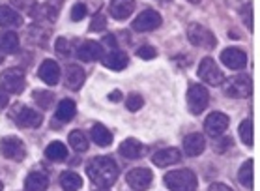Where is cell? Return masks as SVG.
I'll list each match as a JSON object with an SVG mask.
<instances>
[{
  "mask_svg": "<svg viewBox=\"0 0 260 191\" xmlns=\"http://www.w3.org/2000/svg\"><path fill=\"white\" fill-rule=\"evenodd\" d=\"M161 15L154 10H146L137 15V19L133 21V30L137 32H152V30L159 28L161 26Z\"/></svg>",
  "mask_w": 260,
  "mask_h": 191,
  "instance_id": "30bf717a",
  "label": "cell"
},
{
  "mask_svg": "<svg viewBox=\"0 0 260 191\" xmlns=\"http://www.w3.org/2000/svg\"><path fill=\"white\" fill-rule=\"evenodd\" d=\"M137 56L142 60H152L157 56V53H155L154 47H150V45H142V47H139V51H137Z\"/></svg>",
  "mask_w": 260,
  "mask_h": 191,
  "instance_id": "d590c367",
  "label": "cell"
},
{
  "mask_svg": "<svg viewBox=\"0 0 260 191\" xmlns=\"http://www.w3.org/2000/svg\"><path fill=\"white\" fill-rule=\"evenodd\" d=\"M49 187V176L45 173L34 171L24 180V189L26 191H45Z\"/></svg>",
  "mask_w": 260,
  "mask_h": 191,
  "instance_id": "ffe728a7",
  "label": "cell"
},
{
  "mask_svg": "<svg viewBox=\"0 0 260 191\" xmlns=\"http://www.w3.org/2000/svg\"><path fill=\"white\" fill-rule=\"evenodd\" d=\"M208 102H210V94L208 90L201 84H193L187 92V107L193 114H201L204 109L208 107Z\"/></svg>",
  "mask_w": 260,
  "mask_h": 191,
  "instance_id": "52a82bcc",
  "label": "cell"
},
{
  "mask_svg": "<svg viewBox=\"0 0 260 191\" xmlns=\"http://www.w3.org/2000/svg\"><path fill=\"white\" fill-rule=\"evenodd\" d=\"M142 105H144V100H142L141 94H129L127 100H125V107H127V111H131V113H137Z\"/></svg>",
  "mask_w": 260,
  "mask_h": 191,
  "instance_id": "836d02e7",
  "label": "cell"
},
{
  "mask_svg": "<svg viewBox=\"0 0 260 191\" xmlns=\"http://www.w3.org/2000/svg\"><path fill=\"white\" fill-rule=\"evenodd\" d=\"M17 113H13V118L17 122V125L21 128H40L43 122V116L38 111L30 107H21V109H15Z\"/></svg>",
  "mask_w": 260,
  "mask_h": 191,
  "instance_id": "8fae6325",
  "label": "cell"
},
{
  "mask_svg": "<svg viewBox=\"0 0 260 191\" xmlns=\"http://www.w3.org/2000/svg\"><path fill=\"white\" fill-rule=\"evenodd\" d=\"M40 79H42L43 83L51 84H58L60 81V66L54 62V60H43L42 66H40Z\"/></svg>",
  "mask_w": 260,
  "mask_h": 191,
  "instance_id": "2e32d148",
  "label": "cell"
},
{
  "mask_svg": "<svg viewBox=\"0 0 260 191\" xmlns=\"http://www.w3.org/2000/svg\"><path fill=\"white\" fill-rule=\"evenodd\" d=\"M229 128V116L223 113H212L204 122V132L210 135V137H219L223 135Z\"/></svg>",
  "mask_w": 260,
  "mask_h": 191,
  "instance_id": "7c38bea8",
  "label": "cell"
},
{
  "mask_svg": "<svg viewBox=\"0 0 260 191\" xmlns=\"http://www.w3.org/2000/svg\"><path fill=\"white\" fill-rule=\"evenodd\" d=\"M109 10H111V15L116 21H124L135 10V0H111Z\"/></svg>",
  "mask_w": 260,
  "mask_h": 191,
  "instance_id": "e0dca14e",
  "label": "cell"
},
{
  "mask_svg": "<svg viewBox=\"0 0 260 191\" xmlns=\"http://www.w3.org/2000/svg\"><path fill=\"white\" fill-rule=\"evenodd\" d=\"M45 155L51 162H64V160H68V148L64 146V143L54 141L45 148Z\"/></svg>",
  "mask_w": 260,
  "mask_h": 191,
  "instance_id": "4316f807",
  "label": "cell"
},
{
  "mask_svg": "<svg viewBox=\"0 0 260 191\" xmlns=\"http://www.w3.org/2000/svg\"><path fill=\"white\" fill-rule=\"evenodd\" d=\"M60 187L64 191H79L83 187V178L73 171H66L60 174Z\"/></svg>",
  "mask_w": 260,
  "mask_h": 191,
  "instance_id": "cb8c5ba5",
  "label": "cell"
},
{
  "mask_svg": "<svg viewBox=\"0 0 260 191\" xmlns=\"http://www.w3.org/2000/svg\"><path fill=\"white\" fill-rule=\"evenodd\" d=\"M187 38H189V42L195 45V47H202V49H213L215 47V36H213L212 30H208L206 26H202V24H189V28H187Z\"/></svg>",
  "mask_w": 260,
  "mask_h": 191,
  "instance_id": "5b68a950",
  "label": "cell"
},
{
  "mask_svg": "<svg viewBox=\"0 0 260 191\" xmlns=\"http://www.w3.org/2000/svg\"><path fill=\"white\" fill-rule=\"evenodd\" d=\"M53 94L51 92H45V90H36L34 92V102L40 105L42 109H49L51 103H53Z\"/></svg>",
  "mask_w": 260,
  "mask_h": 191,
  "instance_id": "d6a6232c",
  "label": "cell"
},
{
  "mask_svg": "<svg viewBox=\"0 0 260 191\" xmlns=\"http://www.w3.org/2000/svg\"><path fill=\"white\" fill-rule=\"evenodd\" d=\"M105 26H107L105 15H95L92 19V24H90V28L94 30V32H101V30H105Z\"/></svg>",
  "mask_w": 260,
  "mask_h": 191,
  "instance_id": "74e56055",
  "label": "cell"
},
{
  "mask_svg": "<svg viewBox=\"0 0 260 191\" xmlns=\"http://www.w3.org/2000/svg\"><path fill=\"white\" fill-rule=\"evenodd\" d=\"M103 42L107 43V45H111V47H116V40H114V36H111V34H109V36H105V40H103Z\"/></svg>",
  "mask_w": 260,
  "mask_h": 191,
  "instance_id": "b9f144b4",
  "label": "cell"
},
{
  "mask_svg": "<svg viewBox=\"0 0 260 191\" xmlns=\"http://www.w3.org/2000/svg\"><path fill=\"white\" fill-rule=\"evenodd\" d=\"M71 43L66 40V38H58L56 40V53L60 54V56H70L71 54Z\"/></svg>",
  "mask_w": 260,
  "mask_h": 191,
  "instance_id": "e575fe53",
  "label": "cell"
},
{
  "mask_svg": "<svg viewBox=\"0 0 260 191\" xmlns=\"http://www.w3.org/2000/svg\"><path fill=\"white\" fill-rule=\"evenodd\" d=\"M26 86L24 81V73L19 68H10L0 73V88L6 94H21Z\"/></svg>",
  "mask_w": 260,
  "mask_h": 191,
  "instance_id": "3957f363",
  "label": "cell"
},
{
  "mask_svg": "<svg viewBox=\"0 0 260 191\" xmlns=\"http://www.w3.org/2000/svg\"><path fill=\"white\" fill-rule=\"evenodd\" d=\"M120 92L118 90H114V92H111V94H109V100H111V102H120Z\"/></svg>",
  "mask_w": 260,
  "mask_h": 191,
  "instance_id": "7bdbcfd3",
  "label": "cell"
},
{
  "mask_svg": "<svg viewBox=\"0 0 260 191\" xmlns=\"http://www.w3.org/2000/svg\"><path fill=\"white\" fill-rule=\"evenodd\" d=\"M77 113V107H75V103L71 102V100H64V102L58 103V107H56V118L60 122H70L73 116Z\"/></svg>",
  "mask_w": 260,
  "mask_h": 191,
  "instance_id": "f1b7e54d",
  "label": "cell"
},
{
  "mask_svg": "<svg viewBox=\"0 0 260 191\" xmlns=\"http://www.w3.org/2000/svg\"><path fill=\"white\" fill-rule=\"evenodd\" d=\"M206 148V141L201 133H189L187 137L183 139V154L189 155V157H195V155H201Z\"/></svg>",
  "mask_w": 260,
  "mask_h": 191,
  "instance_id": "5bb4252c",
  "label": "cell"
},
{
  "mask_svg": "<svg viewBox=\"0 0 260 191\" xmlns=\"http://www.w3.org/2000/svg\"><path fill=\"white\" fill-rule=\"evenodd\" d=\"M0 154L6 160H13V162H21L26 155V148L21 139L17 137H6L0 141Z\"/></svg>",
  "mask_w": 260,
  "mask_h": 191,
  "instance_id": "ba28073f",
  "label": "cell"
},
{
  "mask_svg": "<svg viewBox=\"0 0 260 191\" xmlns=\"http://www.w3.org/2000/svg\"><path fill=\"white\" fill-rule=\"evenodd\" d=\"M77 56L83 62H94V60H100L103 56V47L98 42H84L77 49Z\"/></svg>",
  "mask_w": 260,
  "mask_h": 191,
  "instance_id": "ac0fdd59",
  "label": "cell"
},
{
  "mask_svg": "<svg viewBox=\"0 0 260 191\" xmlns=\"http://www.w3.org/2000/svg\"><path fill=\"white\" fill-rule=\"evenodd\" d=\"M127 62H129L127 54L122 53V51H116V49H113V51L103 58V64H105L109 70H114V72H120V70L127 68Z\"/></svg>",
  "mask_w": 260,
  "mask_h": 191,
  "instance_id": "44dd1931",
  "label": "cell"
},
{
  "mask_svg": "<svg viewBox=\"0 0 260 191\" xmlns=\"http://www.w3.org/2000/svg\"><path fill=\"white\" fill-rule=\"evenodd\" d=\"M100 191H107V189H100Z\"/></svg>",
  "mask_w": 260,
  "mask_h": 191,
  "instance_id": "bcb514c9",
  "label": "cell"
},
{
  "mask_svg": "<svg viewBox=\"0 0 260 191\" xmlns=\"http://www.w3.org/2000/svg\"><path fill=\"white\" fill-rule=\"evenodd\" d=\"M182 160V152L178 148H163L157 150L154 155H152V162L157 167H169V165H174Z\"/></svg>",
  "mask_w": 260,
  "mask_h": 191,
  "instance_id": "9a60e30c",
  "label": "cell"
},
{
  "mask_svg": "<svg viewBox=\"0 0 260 191\" xmlns=\"http://www.w3.org/2000/svg\"><path fill=\"white\" fill-rule=\"evenodd\" d=\"M238 133H240V137H242L243 143L251 148V146H253V139H254V135H253V120H251V118L243 120L242 124H240V130H238Z\"/></svg>",
  "mask_w": 260,
  "mask_h": 191,
  "instance_id": "1f68e13d",
  "label": "cell"
},
{
  "mask_svg": "<svg viewBox=\"0 0 260 191\" xmlns=\"http://www.w3.org/2000/svg\"><path fill=\"white\" fill-rule=\"evenodd\" d=\"M84 15H86V6L84 4H75L73 10H71V19L73 21H81V19H84Z\"/></svg>",
  "mask_w": 260,
  "mask_h": 191,
  "instance_id": "f35d334b",
  "label": "cell"
},
{
  "mask_svg": "<svg viewBox=\"0 0 260 191\" xmlns=\"http://www.w3.org/2000/svg\"><path fill=\"white\" fill-rule=\"evenodd\" d=\"M231 144H232V139L231 137L217 139V141L213 143V150H215V152H219V154H223L226 148H231Z\"/></svg>",
  "mask_w": 260,
  "mask_h": 191,
  "instance_id": "8d00e7d4",
  "label": "cell"
},
{
  "mask_svg": "<svg viewBox=\"0 0 260 191\" xmlns=\"http://www.w3.org/2000/svg\"><path fill=\"white\" fill-rule=\"evenodd\" d=\"M225 94L234 98V100L249 98V96L253 94V83H251V79H249L247 75H236V77H231L225 83Z\"/></svg>",
  "mask_w": 260,
  "mask_h": 191,
  "instance_id": "277c9868",
  "label": "cell"
},
{
  "mask_svg": "<svg viewBox=\"0 0 260 191\" xmlns=\"http://www.w3.org/2000/svg\"><path fill=\"white\" fill-rule=\"evenodd\" d=\"M142 144L137 139H125L124 143L120 144V154L127 157V160H137L142 155Z\"/></svg>",
  "mask_w": 260,
  "mask_h": 191,
  "instance_id": "d4e9b609",
  "label": "cell"
},
{
  "mask_svg": "<svg viewBox=\"0 0 260 191\" xmlns=\"http://www.w3.org/2000/svg\"><path fill=\"white\" fill-rule=\"evenodd\" d=\"M189 2H193V4H199V2H201V0H189Z\"/></svg>",
  "mask_w": 260,
  "mask_h": 191,
  "instance_id": "ee69618b",
  "label": "cell"
},
{
  "mask_svg": "<svg viewBox=\"0 0 260 191\" xmlns=\"http://www.w3.org/2000/svg\"><path fill=\"white\" fill-rule=\"evenodd\" d=\"M253 167H254V163L253 160H247V162L243 163L242 167H240V173H238V182L242 185H245L247 189H253Z\"/></svg>",
  "mask_w": 260,
  "mask_h": 191,
  "instance_id": "83f0119b",
  "label": "cell"
},
{
  "mask_svg": "<svg viewBox=\"0 0 260 191\" xmlns=\"http://www.w3.org/2000/svg\"><path fill=\"white\" fill-rule=\"evenodd\" d=\"M125 180L135 191H146L150 187V184H152V180H154V174L146 167H137L131 169L127 176H125Z\"/></svg>",
  "mask_w": 260,
  "mask_h": 191,
  "instance_id": "9c48e42d",
  "label": "cell"
},
{
  "mask_svg": "<svg viewBox=\"0 0 260 191\" xmlns=\"http://www.w3.org/2000/svg\"><path fill=\"white\" fill-rule=\"evenodd\" d=\"M0 51L6 54H13L19 51V36L15 32H2L0 34Z\"/></svg>",
  "mask_w": 260,
  "mask_h": 191,
  "instance_id": "484cf974",
  "label": "cell"
},
{
  "mask_svg": "<svg viewBox=\"0 0 260 191\" xmlns=\"http://www.w3.org/2000/svg\"><path fill=\"white\" fill-rule=\"evenodd\" d=\"M221 62L231 70H242L247 64V54L240 47H229L221 53Z\"/></svg>",
  "mask_w": 260,
  "mask_h": 191,
  "instance_id": "4fadbf2b",
  "label": "cell"
},
{
  "mask_svg": "<svg viewBox=\"0 0 260 191\" xmlns=\"http://www.w3.org/2000/svg\"><path fill=\"white\" fill-rule=\"evenodd\" d=\"M165 184L171 191H197V176L189 169H180V171H171L165 176Z\"/></svg>",
  "mask_w": 260,
  "mask_h": 191,
  "instance_id": "7a4b0ae2",
  "label": "cell"
},
{
  "mask_svg": "<svg viewBox=\"0 0 260 191\" xmlns=\"http://www.w3.org/2000/svg\"><path fill=\"white\" fill-rule=\"evenodd\" d=\"M199 77L204 81V83L212 84V86H219L225 81V73L219 70V66L215 64V60L206 56V58L201 60L199 64Z\"/></svg>",
  "mask_w": 260,
  "mask_h": 191,
  "instance_id": "8992f818",
  "label": "cell"
},
{
  "mask_svg": "<svg viewBox=\"0 0 260 191\" xmlns=\"http://www.w3.org/2000/svg\"><path fill=\"white\" fill-rule=\"evenodd\" d=\"M68 141H70L71 148L75 150V152H86L88 150V139H86V135L83 132H79V130L71 132Z\"/></svg>",
  "mask_w": 260,
  "mask_h": 191,
  "instance_id": "4dcf8cb0",
  "label": "cell"
},
{
  "mask_svg": "<svg viewBox=\"0 0 260 191\" xmlns=\"http://www.w3.org/2000/svg\"><path fill=\"white\" fill-rule=\"evenodd\" d=\"M8 105V94L0 88V109H4Z\"/></svg>",
  "mask_w": 260,
  "mask_h": 191,
  "instance_id": "60d3db41",
  "label": "cell"
},
{
  "mask_svg": "<svg viewBox=\"0 0 260 191\" xmlns=\"http://www.w3.org/2000/svg\"><path fill=\"white\" fill-rule=\"evenodd\" d=\"M86 173H88L90 180L95 185H100L101 189H107V187H111L116 182V178H118V165L111 157L100 155V157H94L86 165Z\"/></svg>",
  "mask_w": 260,
  "mask_h": 191,
  "instance_id": "6da1fadb",
  "label": "cell"
},
{
  "mask_svg": "<svg viewBox=\"0 0 260 191\" xmlns=\"http://www.w3.org/2000/svg\"><path fill=\"white\" fill-rule=\"evenodd\" d=\"M90 135H92V141H94L98 146L105 148V146H111L113 144V133L107 130L105 125L94 124L92 130H90Z\"/></svg>",
  "mask_w": 260,
  "mask_h": 191,
  "instance_id": "603a6c76",
  "label": "cell"
},
{
  "mask_svg": "<svg viewBox=\"0 0 260 191\" xmlns=\"http://www.w3.org/2000/svg\"><path fill=\"white\" fill-rule=\"evenodd\" d=\"M30 13L38 21H49V23H53L54 19H56V8L51 6V4H42V6L34 8Z\"/></svg>",
  "mask_w": 260,
  "mask_h": 191,
  "instance_id": "f546056e",
  "label": "cell"
},
{
  "mask_svg": "<svg viewBox=\"0 0 260 191\" xmlns=\"http://www.w3.org/2000/svg\"><path fill=\"white\" fill-rule=\"evenodd\" d=\"M23 24V17L10 6H0V26L4 28H19Z\"/></svg>",
  "mask_w": 260,
  "mask_h": 191,
  "instance_id": "d6986e66",
  "label": "cell"
},
{
  "mask_svg": "<svg viewBox=\"0 0 260 191\" xmlns=\"http://www.w3.org/2000/svg\"><path fill=\"white\" fill-rule=\"evenodd\" d=\"M2 189H4V185H2V182H0V191H2Z\"/></svg>",
  "mask_w": 260,
  "mask_h": 191,
  "instance_id": "f6af8a7d",
  "label": "cell"
},
{
  "mask_svg": "<svg viewBox=\"0 0 260 191\" xmlns=\"http://www.w3.org/2000/svg\"><path fill=\"white\" fill-rule=\"evenodd\" d=\"M84 83V70L81 66H68L66 70V86L70 90H79Z\"/></svg>",
  "mask_w": 260,
  "mask_h": 191,
  "instance_id": "7402d4cb",
  "label": "cell"
},
{
  "mask_svg": "<svg viewBox=\"0 0 260 191\" xmlns=\"http://www.w3.org/2000/svg\"><path fill=\"white\" fill-rule=\"evenodd\" d=\"M208 191H234V189H231L226 184H221V182H215V184H212L210 185V189Z\"/></svg>",
  "mask_w": 260,
  "mask_h": 191,
  "instance_id": "ab89813d",
  "label": "cell"
}]
</instances>
